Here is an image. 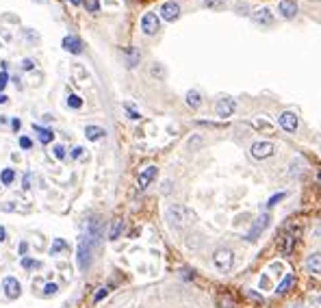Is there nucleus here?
Returning <instances> with one entry per match:
<instances>
[{
  "mask_svg": "<svg viewBox=\"0 0 321 308\" xmlns=\"http://www.w3.org/2000/svg\"><path fill=\"white\" fill-rule=\"evenodd\" d=\"M165 217H167V221H169L172 228H184L187 224H193V221H195V213L191 209H187V206H183V204L167 206Z\"/></svg>",
  "mask_w": 321,
  "mask_h": 308,
  "instance_id": "obj_1",
  "label": "nucleus"
},
{
  "mask_svg": "<svg viewBox=\"0 0 321 308\" xmlns=\"http://www.w3.org/2000/svg\"><path fill=\"white\" fill-rule=\"evenodd\" d=\"M100 243V239L92 235H83L78 241V267L83 271H87L89 267H92V261H93V250H96V245Z\"/></svg>",
  "mask_w": 321,
  "mask_h": 308,
  "instance_id": "obj_2",
  "label": "nucleus"
},
{
  "mask_svg": "<svg viewBox=\"0 0 321 308\" xmlns=\"http://www.w3.org/2000/svg\"><path fill=\"white\" fill-rule=\"evenodd\" d=\"M213 262L219 271H230L234 265V252L230 247H217L213 254Z\"/></svg>",
  "mask_w": 321,
  "mask_h": 308,
  "instance_id": "obj_3",
  "label": "nucleus"
},
{
  "mask_svg": "<svg viewBox=\"0 0 321 308\" xmlns=\"http://www.w3.org/2000/svg\"><path fill=\"white\" fill-rule=\"evenodd\" d=\"M141 31H143V35H157L160 31V18L157 16V13H152V11L143 13V18H141Z\"/></svg>",
  "mask_w": 321,
  "mask_h": 308,
  "instance_id": "obj_4",
  "label": "nucleus"
},
{
  "mask_svg": "<svg viewBox=\"0 0 321 308\" xmlns=\"http://www.w3.org/2000/svg\"><path fill=\"white\" fill-rule=\"evenodd\" d=\"M234 109H237V102H234V98H219L217 104H215V113H217V118L222 119H228L230 115L234 113Z\"/></svg>",
  "mask_w": 321,
  "mask_h": 308,
  "instance_id": "obj_5",
  "label": "nucleus"
},
{
  "mask_svg": "<svg viewBox=\"0 0 321 308\" xmlns=\"http://www.w3.org/2000/svg\"><path fill=\"white\" fill-rule=\"evenodd\" d=\"M269 221H272V217H269L267 213H263V215H260L258 219L254 221V226H252V228H250V232H248V235H245V241H256L260 232H265V228H267V226H269Z\"/></svg>",
  "mask_w": 321,
  "mask_h": 308,
  "instance_id": "obj_6",
  "label": "nucleus"
},
{
  "mask_svg": "<svg viewBox=\"0 0 321 308\" xmlns=\"http://www.w3.org/2000/svg\"><path fill=\"white\" fill-rule=\"evenodd\" d=\"M250 152H252L254 159L263 161V159H267V156L274 154V143L272 141H256V143H252Z\"/></svg>",
  "mask_w": 321,
  "mask_h": 308,
  "instance_id": "obj_7",
  "label": "nucleus"
},
{
  "mask_svg": "<svg viewBox=\"0 0 321 308\" xmlns=\"http://www.w3.org/2000/svg\"><path fill=\"white\" fill-rule=\"evenodd\" d=\"M160 18H163L165 22H174V20H178L180 18V4L174 2V0L163 2L160 4Z\"/></svg>",
  "mask_w": 321,
  "mask_h": 308,
  "instance_id": "obj_8",
  "label": "nucleus"
},
{
  "mask_svg": "<svg viewBox=\"0 0 321 308\" xmlns=\"http://www.w3.org/2000/svg\"><path fill=\"white\" fill-rule=\"evenodd\" d=\"M278 122H280V128L287 130V133H295L298 126H299V119H298V115H295L293 111H284V113L280 115Z\"/></svg>",
  "mask_w": 321,
  "mask_h": 308,
  "instance_id": "obj_9",
  "label": "nucleus"
},
{
  "mask_svg": "<svg viewBox=\"0 0 321 308\" xmlns=\"http://www.w3.org/2000/svg\"><path fill=\"white\" fill-rule=\"evenodd\" d=\"M252 20H254V24H258V26H274V13L269 11L267 7H260L256 9V11L252 13Z\"/></svg>",
  "mask_w": 321,
  "mask_h": 308,
  "instance_id": "obj_10",
  "label": "nucleus"
},
{
  "mask_svg": "<svg viewBox=\"0 0 321 308\" xmlns=\"http://www.w3.org/2000/svg\"><path fill=\"white\" fill-rule=\"evenodd\" d=\"M278 11H280V16H282L284 20H293L299 13V7H298L295 0H280Z\"/></svg>",
  "mask_w": 321,
  "mask_h": 308,
  "instance_id": "obj_11",
  "label": "nucleus"
},
{
  "mask_svg": "<svg viewBox=\"0 0 321 308\" xmlns=\"http://www.w3.org/2000/svg\"><path fill=\"white\" fill-rule=\"evenodd\" d=\"M2 289H4V295H7L9 300H16V297H20V293H22V284H20L16 278H4Z\"/></svg>",
  "mask_w": 321,
  "mask_h": 308,
  "instance_id": "obj_12",
  "label": "nucleus"
},
{
  "mask_svg": "<svg viewBox=\"0 0 321 308\" xmlns=\"http://www.w3.org/2000/svg\"><path fill=\"white\" fill-rule=\"evenodd\" d=\"M295 235H298V228H291L282 235V241H280V252H282V254H291V252H293L295 239H298Z\"/></svg>",
  "mask_w": 321,
  "mask_h": 308,
  "instance_id": "obj_13",
  "label": "nucleus"
},
{
  "mask_svg": "<svg viewBox=\"0 0 321 308\" xmlns=\"http://www.w3.org/2000/svg\"><path fill=\"white\" fill-rule=\"evenodd\" d=\"M61 46H63V50H68V52H72V54L83 52V42H80L78 37H74V35H65Z\"/></svg>",
  "mask_w": 321,
  "mask_h": 308,
  "instance_id": "obj_14",
  "label": "nucleus"
},
{
  "mask_svg": "<svg viewBox=\"0 0 321 308\" xmlns=\"http://www.w3.org/2000/svg\"><path fill=\"white\" fill-rule=\"evenodd\" d=\"M157 178V167H154V165H148V167H145L141 174H139V189H145V187H148L150 183H152V180Z\"/></svg>",
  "mask_w": 321,
  "mask_h": 308,
  "instance_id": "obj_15",
  "label": "nucleus"
},
{
  "mask_svg": "<svg viewBox=\"0 0 321 308\" xmlns=\"http://www.w3.org/2000/svg\"><path fill=\"white\" fill-rule=\"evenodd\" d=\"M306 267H308L310 274H321V252H313L306 259Z\"/></svg>",
  "mask_w": 321,
  "mask_h": 308,
  "instance_id": "obj_16",
  "label": "nucleus"
},
{
  "mask_svg": "<svg viewBox=\"0 0 321 308\" xmlns=\"http://www.w3.org/2000/svg\"><path fill=\"white\" fill-rule=\"evenodd\" d=\"M104 135H107V133H104L102 126H93L92 124V126H87V128H85V137H87L89 141H100Z\"/></svg>",
  "mask_w": 321,
  "mask_h": 308,
  "instance_id": "obj_17",
  "label": "nucleus"
},
{
  "mask_svg": "<svg viewBox=\"0 0 321 308\" xmlns=\"http://www.w3.org/2000/svg\"><path fill=\"white\" fill-rule=\"evenodd\" d=\"M33 128H35V133H37V139H39V143L48 145L50 141L54 139V133H52V130H48V128H42V126H33Z\"/></svg>",
  "mask_w": 321,
  "mask_h": 308,
  "instance_id": "obj_18",
  "label": "nucleus"
},
{
  "mask_svg": "<svg viewBox=\"0 0 321 308\" xmlns=\"http://www.w3.org/2000/svg\"><path fill=\"white\" fill-rule=\"evenodd\" d=\"M187 104L191 109H200V104H202V95H200V92L189 89V92H187Z\"/></svg>",
  "mask_w": 321,
  "mask_h": 308,
  "instance_id": "obj_19",
  "label": "nucleus"
},
{
  "mask_svg": "<svg viewBox=\"0 0 321 308\" xmlns=\"http://www.w3.org/2000/svg\"><path fill=\"white\" fill-rule=\"evenodd\" d=\"M139 59H141V52H139L137 48H128V50H126V61H128V68H135V65L139 63Z\"/></svg>",
  "mask_w": 321,
  "mask_h": 308,
  "instance_id": "obj_20",
  "label": "nucleus"
},
{
  "mask_svg": "<svg viewBox=\"0 0 321 308\" xmlns=\"http://www.w3.org/2000/svg\"><path fill=\"white\" fill-rule=\"evenodd\" d=\"M122 228H124V221H122V219H115L113 226H111V230H109V239H111V241L119 239V235H122Z\"/></svg>",
  "mask_w": 321,
  "mask_h": 308,
  "instance_id": "obj_21",
  "label": "nucleus"
},
{
  "mask_svg": "<svg viewBox=\"0 0 321 308\" xmlns=\"http://www.w3.org/2000/svg\"><path fill=\"white\" fill-rule=\"evenodd\" d=\"M293 282H295V278H293V276H287V278H284V280L280 282V286H278V295H284L287 291H291Z\"/></svg>",
  "mask_w": 321,
  "mask_h": 308,
  "instance_id": "obj_22",
  "label": "nucleus"
},
{
  "mask_svg": "<svg viewBox=\"0 0 321 308\" xmlns=\"http://www.w3.org/2000/svg\"><path fill=\"white\" fill-rule=\"evenodd\" d=\"M150 76L163 80V78H165V68H163L160 63H152V68H150Z\"/></svg>",
  "mask_w": 321,
  "mask_h": 308,
  "instance_id": "obj_23",
  "label": "nucleus"
},
{
  "mask_svg": "<svg viewBox=\"0 0 321 308\" xmlns=\"http://www.w3.org/2000/svg\"><path fill=\"white\" fill-rule=\"evenodd\" d=\"M302 169H304V161H302V159H295V161H293V165H291L289 176H291V178H298L299 171H302Z\"/></svg>",
  "mask_w": 321,
  "mask_h": 308,
  "instance_id": "obj_24",
  "label": "nucleus"
},
{
  "mask_svg": "<svg viewBox=\"0 0 321 308\" xmlns=\"http://www.w3.org/2000/svg\"><path fill=\"white\" fill-rule=\"evenodd\" d=\"M68 250V243H65L63 239H54L52 245H50V254H59V252Z\"/></svg>",
  "mask_w": 321,
  "mask_h": 308,
  "instance_id": "obj_25",
  "label": "nucleus"
},
{
  "mask_svg": "<svg viewBox=\"0 0 321 308\" xmlns=\"http://www.w3.org/2000/svg\"><path fill=\"white\" fill-rule=\"evenodd\" d=\"M0 180H2V185H11L13 180H16V171H13V169H4L2 174H0Z\"/></svg>",
  "mask_w": 321,
  "mask_h": 308,
  "instance_id": "obj_26",
  "label": "nucleus"
},
{
  "mask_svg": "<svg viewBox=\"0 0 321 308\" xmlns=\"http://www.w3.org/2000/svg\"><path fill=\"white\" fill-rule=\"evenodd\" d=\"M124 109H126V113H128V119H135V122H137V119H141V113H139V111L135 109L130 102L124 104Z\"/></svg>",
  "mask_w": 321,
  "mask_h": 308,
  "instance_id": "obj_27",
  "label": "nucleus"
},
{
  "mask_svg": "<svg viewBox=\"0 0 321 308\" xmlns=\"http://www.w3.org/2000/svg\"><path fill=\"white\" fill-rule=\"evenodd\" d=\"M83 4H85V9H87V11H92V13H98L100 11V2H98V0H83Z\"/></svg>",
  "mask_w": 321,
  "mask_h": 308,
  "instance_id": "obj_28",
  "label": "nucleus"
},
{
  "mask_svg": "<svg viewBox=\"0 0 321 308\" xmlns=\"http://www.w3.org/2000/svg\"><path fill=\"white\" fill-rule=\"evenodd\" d=\"M68 104H69V107H72V109H80V107H83V100H80L78 98V95H69V98H68Z\"/></svg>",
  "mask_w": 321,
  "mask_h": 308,
  "instance_id": "obj_29",
  "label": "nucleus"
},
{
  "mask_svg": "<svg viewBox=\"0 0 321 308\" xmlns=\"http://www.w3.org/2000/svg\"><path fill=\"white\" fill-rule=\"evenodd\" d=\"M22 267H24V269H35V267H42V262L33 261V259H24L22 261Z\"/></svg>",
  "mask_w": 321,
  "mask_h": 308,
  "instance_id": "obj_30",
  "label": "nucleus"
},
{
  "mask_svg": "<svg viewBox=\"0 0 321 308\" xmlns=\"http://www.w3.org/2000/svg\"><path fill=\"white\" fill-rule=\"evenodd\" d=\"M204 7L206 9H222L224 2L222 0H204Z\"/></svg>",
  "mask_w": 321,
  "mask_h": 308,
  "instance_id": "obj_31",
  "label": "nucleus"
},
{
  "mask_svg": "<svg viewBox=\"0 0 321 308\" xmlns=\"http://www.w3.org/2000/svg\"><path fill=\"white\" fill-rule=\"evenodd\" d=\"M57 289H59V286L57 284H54V282H48V284L46 286H44V295H54V293H57Z\"/></svg>",
  "mask_w": 321,
  "mask_h": 308,
  "instance_id": "obj_32",
  "label": "nucleus"
},
{
  "mask_svg": "<svg viewBox=\"0 0 321 308\" xmlns=\"http://www.w3.org/2000/svg\"><path fill=\"white\" fill-rule=\"evenodd\" d=\"M22 187H24V189H31V187H33V174H31V171H28V174H24Z\"/></svg>",
  "mask_w": 321,
  "mask_h": 308,
  "instance_id": "obj_33",
  "label": "nucleus"
},
{
  "mask_svg": "<svg viewBox=\"0 0 321 308\" xmlns=\"http://www.w3.org/2000/svg\"><path fill=\"white\" fill-rule=\"evenodd\" d=\"M7 83H9V74H7V70H2V74H0V94L7 87Z\"/></svg>",
  "mask_w": 321,
  "mask_h": 308,
  "instance_id": "obj_34",
  "label": "nucleus"
},
{
  "mask_svg": "<svg viewBox=\"0 0 321 308\" xmlns=\"http://www.w3.org/2000/svg\"><path fill=\"white\" fill-rule=\"evenodd\" d=\"M282 198H287V193H278V195H274V198L267 202V209H269V206H275V204H278V202L282 200Z\"/></svg>",
  "mask_w": 321,
  "mask_h": 308,
  "instance_id": "obj_35",
  "label": "nucleus"
},
{
  "mask_svg": "<svg viewBox=\"0 0 321 308\" xmlns=\"http://www.w3.org/2000/svg\"><path fill=\"white\" fill-rule=\"evenodd\" d=\"M31 145H33V141L28 137H20V148H22V150H28Z\"/></svg>",
  "mask_w": 321,
  "mask_h": 308,
  "instance_id": "obj_36",
  "label": "nucleus"
},
{
  "mask_svg": "<svg viewBox=\"0 0 321 308\" xmlns=\"http://www.w3.org/2000/svg\"><path fill=\"white\" fill-rule=\"evenodd\" d=\"M54 156H57V159H65V148L63 145H54Z\"/></svg>",
  "mask_w": 321,
  "mask_h": 308,
  "instance_id": "obj_37",
  "label": "nucleus"
},
{
  "mask_svg": "<svg viewBox=\"0 0 321 308\" xmlns=\"http://www.w3.org/2000/svg\"><path fill=\"white\" fill-rule=\"evenodd\" d=\"M33 68H35L33 59H24V61H22V70H26V72H28V70H33Z\"/></svg>",
  "mask_w": 321,
  "mask_h": 308,
  "instance_id": "obj_38",
  "label": "nucleus"
},
{
  "mask_svg": "<svg viewBox=\"0 0 321 308\" xmlns=\"http://www.w3.org/2000/svg\"><path fill=\"white\" fill-rule=\"evenodd\" d=\"M198 145H202V137H193L191 141H189V148H191V150H195Z\"/></svg>",
  "mask_w": 321,
  "mask_h": 308,
  "instance_id": "obj_39",
  "label": "nucleus"
},
{
  "mask_svg": "<svg viewBox=\"0 0 321 308\" xmlns=\"http://www.w3.org/2000/svg\"><path fill=\"white\" fill-rule=\"evenodd\" d=\"M20 126H22V122H20L18 118H13V119H11V128H13V130H16V133H18V130H20Z\"/></svg>",
  "mask_w": 321,
  "mask_h": 308,
  "instance_id": "obj_40",
  "label": "nucleus"
},
{
  "mask_svg": "<svg viewBox=\"0 0 321 308\" xmlns=\"http://www.w3.org/2000/svg\"><path fill=\"white\" fill-rule=\"evenodd\" d=\"M237 9H239V11H237L239 16H248V4H239Z\"/></svg>",
  "mask_w": 321,
  "mask_h": 308,
  "instance_id": "obj_41",
  "label": "nucleus"
},
{
  "mask_svg": "<svg viewBox=\"0 0 321 308\" xmlns=\"http://www.w3.org/2000/svg\"><path fill=\"white\" fill-rule=\"evenodd\" d=\"M267 286H269V278L263 276V278H260V289H267Z\"/></svg>",
  "mask_w": 321,
  "mask_h": 308,
  "instance_id": "obj_42",
  "label": "nucleus"
},
{
  "mask_svg": "<svg viewBox=\"0 0 321 308\" xmlns=\"http://www.w3.org/2000/svg\"><path fill=\"white\" fill-rule=\"evenodd\" d=\"M26 250H28V243L22 241V243H20V254H26Z\"/></svg>",
  "mask_w": 321,
  "mask_h": 308,
  "instance_id": "obj_43",
  "label": "nucleus"
},
{
  "mask_svg": "<svg viewBox=\"0 0 321 308\" xmlns=\"http://www.w3.org/2000/svg\"><path fill=\"white\" fill-rule=\"evenodd\" d=\"M2 241H7V230L0 226V243H2Z\"/></svg>",
  "mask_w": 321,
  "mask_h": 308,
  "instance_id": "obj_44",
  "label": "nucleus"
},
{
  "mask_svg": "<svg viewBox=\"0 0 321 308\" xmlns=\"http://www.w3.org/2000/svg\"><path fill=\"white\" fill-rule=\"evenodd\" d=\"M104 295H107V289H100V291L96 293V302H98V300H102Z\"/></svg>",
  "mask_w": 321,
  "mask_h": 308,
  "instance_id": "obj_45",
  "label": "nucleus"
},
{
  "mask_svg": "<svg viewBox=\"0 0 321 308\" xmlns=\"http://www.w3.org/2000/svg\"><path fill=\"white\" fill-rule=\"evenodd\" d=\"M83 154V148H74V152H72V156H80Z\"/></svg>",
  "mask_w": 321,
  "mask_h": 308,
  "instance_id": "obj_46",
  "label": "nucleus"
},
{
  "mask_svg": "<svg viewBox=\"0 0 321 308\" xmlns=\"http://www.w3.org/2000/svg\"><path fill=\"white\" fill-rule=\"evenodd\" d=\"M4 102H7V95H4V94H0V104H4Z\"/></svg>",
  "mask_w": 321,
  "mask_h": 308,
  "instance_id": "obj_47",
  "label": "nucleus"
},
{
  "mask_svg": "<svg viewBox=\"0 0 321 308\" xmlns=\"http://www.w3.org/2000/svg\"><path fill=\"white\" fill-rule=\"evenodd\" d=\"M69 2H72L74 7H78V4H83V0H69Z\"/></svg>",
  "mask_w": 321,
  "mask_h": 308,
  "instance_id": "obj_48",
  "label": "nucleus"
},
{
  "mask_svg": "<svg viewBox=\"0 0 321 308\" xmlns=\"http://www.w3.org/2000/svg\"><path fill=\"white\" fill-rule=\"evenodd\" d=\"M315 237H321V226H317V230H315Z\"/></svg>",
  "mask_w": 321,
  "mask_h": 308,
  "instance_id": "obj_49",
  "label": "nucleus"
},
{
  "mask_svg": "<svg viewBox=\"0 0 321 308\" xmlns=\"http://www.w3.org/2000/svg\"><path fill=\"white\" fill-rule=\"evenodd\" d=\"M317 180H319V183H321V169H319V174H317Z\"/></svg>",
  "mask_w": 321,
  "mask_h": 308,
  "instance_id": "obj_50",
  "label": "nucleus"
},
{
  "mask_svg": "<svg viewBox=\"0 0 321 308\" xmlns=\"http://www.w3.org/2000/svg\"><path fill=\"white\" fill-rule=\"evenodd\" d=\"M293 308H304V306H299V304H298V306H293Z\"/></svg>",
  "mask_w": 321,
  "mask_h": 308,
  "instance_id": "obj_51",
  "label": "nucleus"
}]
</instances>
